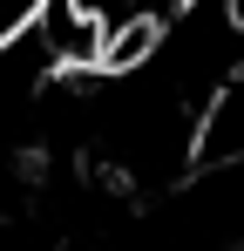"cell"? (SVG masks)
Segmentation results:
<instances>
[{
    "label": "cell",
    "mask_w": 244,
    "mask_h": 251,
    "mask_svg": "<svg viewBox=\"0 0 244 251\" xmlns=\"http://www.w3.org/2000/svg\"><path fill=\"white\" fill-rule=\"evenodd\" d=\"M41 7H48V0H0V48L21 41V34L41 21Z\"/></svg>",
    "instance_id": "6da1fadb"
}]
</instances>
